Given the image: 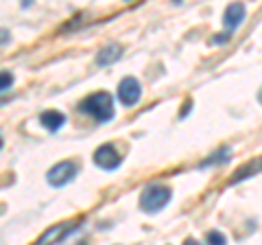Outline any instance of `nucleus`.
<instances>
[{
	"instance_id": "f257e3e1",
	"label": "nucleus",
	"mask_w": 262,
	"mask_h": 245,
	"mask_svg": "<svg viewBox=\"0 0 262 245\" xmlns=\"http://www.w3.org/2000/svg\"><path fill=\"white\" fill-rule=\"evenodd\" d=\"M81 112L90 114L92 118H96L98 122H107L114 118V99L112 94L107 92H96V94H90L85 96L79 105Z\"/></svg>"
},
{
	"instance_id": "f03ea898",
	"label": "nucleus",
	"mask_w": 262,
	"mask_h": 245,
	"mask_svg": "<svg viewBox=\"0 0 262 245\" xmlns=\"http://www.w3.org/2000/svg\"><path fill=\"white\" fill-rule=\"evenodd\" d=\"M170 201V189L164 184H151L146 186L140 195V206L146 212H160Z\"/></svg>"
},
{
	"instance_id": "7ed1b4c3",
	"label": "nucleus",
	"mask_w": 262,
	"mask_h": 245,
	"mask_svg": "<svg viewBox=\"0 0 262 245\" xmlns=\"http://www.w3.org/2000/svg\"><path fill=\"white\" fill-rule=\"evenodd\" d=\"M140 94H142V86L136 77H125L118 84V99L122 105H127V108H131V105H136L140 101Z\"/></svg>"
},
{
	"instance_id": "20e7f679",
	"label": "nucleus",
	"mask_w": 262,
	"mask_h": 245,
	"mask_svg": "<svg viewBox=\"0 0 262 245\" xmlns=\"http://www.w3.org/2000/svg\"><path fill=\"white\" fill-rule=\"evenodd\" d=\"M77 165L75 162H59V165H55L51 171L46 173V179L51 186H63L72 182V177L77 175Z\"/></svg>"
},
{
	"instance_id": "39448f33",
	"label": "nucleus",
	"mask_w": 262,
	"mask_h": 245,
	"mask_svg": "<svg viewBox=\"0 0 262 245\" xmlns=\"http://www.w3.org/2000/svg\"><path fill=\"white\" fill-rule=\"evenodd\" d=\"M94 165L105 169V171H114V169L120 167V156H118V151L114 149V145L98 147L94 151Z\"/></svg>"
},
{
	"instance_id": "423d86ee",
	"label": "nucleus",
	"mask_w": 262,
	"mask_h": 245,
	"mask_svg": "<svg viewBox=\"0 0 262 245\" xmlns=\"http://www.w3.org/2000/svg\"><path fill=\"white\" fill-rule=\"evenodd\" d=\"M245 13H247V9H245V5H241V3H234V5H229L227 9H225V13H223V27L227 29L225 31L227 35L243 24Z\"/></svg>"
},
{
	"instance_id": "0eeeda50",
	"label": "nucleus",
	"mask_w": 262,
	"mask_h": 245,
	"mask_svg": "<svg viewBox=\"0 0 262 245\" xmlns=\"http://www.w3.org/2000/svg\"><path fill=\"white\" fill-rule=\"evenodd\" d=\"M72 226H75V223H59V226H53L51 230H46V234H44L35 245H53V243H57V241H61L63 236L70 232Z\"/></svg>"
},
{
	"instance_id": "6e6552de",
	"label": "nucleus",
	"mask_w": 262,
	"mask_h": 245,
	"mask_svg": "<svg viewBox=\"0 0 262 245\" xmlns=\"http://www.w3.org/2000/svg\"><path fill=\"white\" fill-rule=\"evenodd\" d=\"M39 122H42V127H46L48 132H57V129L66 122V116L57 110H48V112L39 114Z\"/></svg>"
},
{
	"instance_id": "1a4fd4ad",
	"label": "nucleus",
	"mask_w": 262,
	"mask_h": 245,
	"mask_svg": "<svg viewBox=\"0 0 262 245\" xmlns=\"http://www.w3.org/2000/svg\"><path fill=\"white\" fill-rule=\"evenodd\" d=\"M120 53H122V48H120L118 44L105 46V48H101V51H98V55H96V64H98V66H107V64H112V62H116V59H118Z\"/></svg>"
},
{
	"instance_id": "9d476101",
	"label": "nucleus",
	"mask_w": 262,
	"mask_h": 245,
	"mask_svg": "<svg viewBox=\"0 0 262 245\" xmlns=\"http://www.w3.org/2000/svg\"><path fill=\"white\" fill-rule=\"evenodd\" d=\"M208 245H227L225 234H223V232H219V230L208 232Z\"/></svg>"
},
{
	"instance_id": "9b49d317",
	"label": "nucleus",
	"mask_w": 262,
	"mask_h": 245,
	"mask_svg": "<svg viewBox=\"0 0 262 245\" xmlns=\"http://www.w3.org/2000/svg\"><path fill=\"white\" fill-rule=\"evenodd\" d=\"M13 86V75L7 70H0V92H5V90H9Z\"/></svg>"
},
{
	"instance_id": "f8f14e48",
	"label": "nucleus",
	"mask_w": 262,
	"mask_h": 245,
	"mask_svg": "<svg viewBox=\"0 0 262 245\" xmlns=\"http://www.w3.org/2000/svg\"><path fill=\"white\" fill-rule=\"evenodd\" d=\"M11 39V33L7 29H0V44H7Z\"/></svg>"
},
{
	"instance_id": "ddd939ff",
	"label": "nucleus",
	"mask_w": 262,
	"mask_h": 245,
	"mask_svg": "<svg viewBox=\"0 0 262 245\" xmlns=\"http://www.w3.org/2000/svg\"><path fill=\"white\" fill-rule=\"evenodd\" d=\"M184 245H201V243H196L194 239H188V241H184Z\"/></svg>"
},
{
	"instance_id": "4468645a",
	"label": "nucleus",
	"mask_w": 262,
	"mask_h": 245,
	"mask_svg": "<svg viewBox=\"0 0 262 245\" xmlns=\"http://www.w3.org/2000/svg\"><path fill=\"white\" fill-rule=\"evenodd\" d=\"M258 101L262 103V88H260V92H258Z\"/></svg>"
},
{
	"instance_id": "2eb2a0df",
	"label": "nucleus",
	"mask_w": 262,
	"mask_h": 245,
	"mask_svg": "<svg viewBox=\"0 0 262 245\" xmlns=\"http://www.w3.org/2000/svg\"><path fill=\"white\" fill-rule=\"evenodd\" d=\"M0 149H3V136H0Z\"/></svg>"
}]
</instances>
